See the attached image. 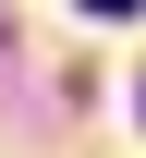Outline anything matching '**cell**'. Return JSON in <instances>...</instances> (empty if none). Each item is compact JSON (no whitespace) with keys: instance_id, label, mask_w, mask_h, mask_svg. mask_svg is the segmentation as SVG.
I'll return each mask as SVG.
<instances>
[{"instance_id":"1","label":"cell","mask_w":146,"mask_h":158,"mask_svg":"<svg viewBox=\"0 0 146 158\" xmlns=\"http://www.w3.org/2000/svg\"><path fill=\"white\" fill-rule=\"evenodd\" d=\"M85 12H146V0H85Z\"/></svg>"}]
</instances>
